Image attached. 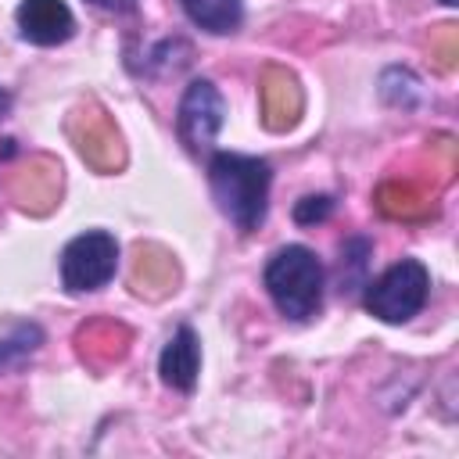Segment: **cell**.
I'll list each match as a JSON object with an SVG mask.
<instances>
[{
	"label": "cell",
	"mask_w": 459,
	"mask_h": 459,
	"mask_svg": "<svg viewBox=\"0 0 459 459\" xmlns=\"http://www.w3.org/2000/svg\"><path fill=\"white\" fill-rule=\"evenodd\" d=\"M269 183H273V169H269L265 158L219 151V154L208 161V186H212V197H215L219 212H222L240 233H251V230H258V226L265 222Z\"/></svg>",
	"instance_id": "cell-1"
},
{
	"label": "cell",
	"mask_w": 459,
	"mask_h": 459,
	"mask_svg": "<svg viewBox=\"0 0 459 459\" xmlns=\"http://www.w3.org/2000/svg\"><path fill=\"white\" fill-rule=\"evenodd\" d=\"M265 290L280 316L287 319H312L323 305V265L312 247L287 244L265 265Z\"/></svg>",
	"instance_id": "cell-2"
},
{
	"label": "cell",
	"mask_w": 459,
	"mask_h": 459,
	"mask_svg": "<svg viewBox=\"0 0 459 459\" xmlns=\"http://www.w3.org/2000/svg\"><path fill=\"white\" fill-rule=\"evenodd\" d=\"M430 294V273L420 258L394 262L380 280L366 283V312L384 323H409Z\"/></svg>",
	"instance_id": "cell-3"
},
{
	"label": "cell",
	"mask_w": 459,
	"mask_h": 459,
	"mask_svg": "<svg viewBox=\"0 0 459 459\" xmlns=\"http://www.w3.org/2000/svg\"><path fill=\"white\" fill-rule=\"evenodd\" d=\"M118 265V240L104 230H86L61 251V280L72 294L100 290Z\"/></svg>",
	"instance_id": "cell-4"
},
{
	"label": "cell",
	"mask_w": 459,
	"mask_h": 459,
	"mask_svg": "<svg viewBox=\"0 0 459 459\" xmlns=\"http://www.w3.org/2000/svg\"><path fill=\"white\" fill-rule=\"evenodd\" d=\"M226 122V104H222V93L215 90V82L208 79H194L179 100V118H176V129H179V140L186 143V151L194 154H204L219 129Z\"/></svg>",
	"instance_id": "cell-5"
},
{
	"label": "cell",
	"mask_w": 459,
	"mask_h": 459,
	"mask_svg": "<svg viewBox=\"0 0 459 459\" xmlns=\"http://www.w3.org/2000/svg\"><path fill=\"white\" fill-rule=\"evenodd\" d=\"M14 22L22 39L32 47H57L75 32V18L65 0H22Z\"/></svg>",
	"instance_id": "cell-6"
},
{
	"label": "cell",
	"mask_w": 459,
	"mask_h": 459,
	"mask_svg": "<svg viewBox=\"0 0 459 459\" xmlns=\"http://www.w3.org/2000/svg\"><path fill=\"white\" fill-rule=\"evenodd\" d=\"M258 100H262V122L273 133L290 129L301 115V86L287 68H265L262 72Z\"/></svg>",
	"instance_id": "cell-7"
},
{
	"label": "cell",
	"mask_w": 459,
	"mask_h": 459,
	"mask_svg": "<svg viewBox=\"0 0 459 459\" xmlns=\"http://www.w3.org/2000/svg\"><path fill=\"white\" fill-rule=\"evenodd\" d=\"M158 373L161 384L176 387V391H194L197 387V373H201V341L190 326H179L172 333V341L161 348L158 359Z\"/></svg>",
	"instance_id": "cell-8"
},
{
	"label": "cell",
	"mask_w": 459,
	"mask_h": 459,
	"mask_svg": "<svg viewBox=\"0 0 459 459\" xmlns=\"http://www.w3.org/2000/svg\"><path fill=\"white\" fill-rule=\"evenodd\" d=\"M79 118L86 122V129H82V133H79V129H72L79 154H82L93 169H100V172L118 169V165H122V143H118V133L111 129V122H108V118H100V115H79Z\"/></svg>",
	"instance_id": "cell-9"
},
{
	"label": "cell",
	"mask_w": 459,
	"mask_h": 459,
	"mask_svg": "<svg viewBox=\"0 0 459 459\" xmlns=\"http://www.w3.org/2000/svg\"><path fill=\"white\" fill-rule=\"evenodd\" d=\"M57 190H61V169L54 161H47V158H36L32 169L22 172L18 183H14L18 201L25 208H32V212H47L50 201L57 197Z\"/></svg>",
	"instance_id": "cell-10"
},
{
	"label": "cell",
	"mask_w": 459,
	"mask_h": 459,
	"mask_svg": "<svg viewBox=\"0 0 459 459\" xmlns=\"http://www.w3.org/2000/svg\"><path fill=\"white\" fill-rule=\"evenodd\" d=\"M179 4H183L186 18L212 36L237 32L244 22V0H179Z\"/></svg>",
	"instance_id": "cell-11"
},
{
	"label": "cell",
	"mask_w": 459,
	"mask_h": 459,
	"mask_svg": "<svg viewBox=\"0 0 459 459\" xmlns=\"http://www.w3.org/2000/svg\"><path fill=\"white\" fill-rule=\"evenodd\" d=\"M133 283H136L140 294L147 290V294L158 298L169 287H176V262L158 247H140L136 251V265H133Z\"/></svg>",
	"instance_id": "cell-12"
},
{
	"label": "cell",
	"mask_w": 459,
	"mask_h": 459,
	"mask_svg": "<svg viewBox=\"0 0 459 459\" xmlns=\"http://www.w3.org/2000/svg\"><path fill=\"white\" fill-rule=\"evenodd\" d=\"M43 344V330L36 323H11L7 330H0V373L22 366L36 348Z\"/></svg>",
	"instance_id": "cell-13"
},
{
	"label": "cell",
	"mask_w": 459,
	"mask_h": 459,
	"mask_svg": "<svg viewBox=\"0 0 459 459\" xmlns=\"http://www.w3.org/2000/svg\"><path fill=\"white\" fill-rule=\"evenodd\" d=\"M126 341H129V333H126V326H118V323H90V326L79 330V351H82V359H90L97 348L104 351L108 362H111V359H122Z\"/></svg>",
	"instance_id": "cell-14"
},
{
	"label": "cell",
	"mask_w": 459,
	"mask_h": 459,
	"mask_svg": "<svg viewBox=\"0 0 459 459\" xmlns=\"http://www.w3.org/2000/svg\"><path fill=\"white\" fill-rule=\"evenodd\" d=\"M369 240L366 237H351V240H344V247H341V290L348 294V290H355V287H362V280H366V265H369Z\"/></svg>",
	"instance_id": "cell-15"
},
{
	"label": "cell",
	"mask_w": 459,
	"mask_h": 459,
	"mask_svg": "<svg viewBox=\"0 0 459 459\" xmlns=\"http://www.w3.org/2000/svg\"><path fill=\"white\" fill-rule=\"evenodd\" d=\"M330 212H333V197H330V194H312V197H301V201L294 204V219H298L301 226L323 222V219H330Z\"/></svg>",
	"instance_id": "cell-16"
},
{
	"label": "cell",
	"mask_w": 459,
	"mask_h": 459,
	"mask_svg": "<svg viewBox=\"0 0 459 459\" xmlns=\"http://www.w3.org/2000/svg\"><path fill=\"white\" fill-rule=\"evenodd\" d=\"M90 4L100 7V11H115V14H126V11L136 7V0H90Z\"/></svg>",
	"instance_id": "cell-17"
},
{
	"label": "cell",
	"mask_w": 459,
	"mask_h": 459,
	"mask_svg": "<svg viewBox=\"0 0 459 459\" xmlns=\"http://www.w3.org/2000/svg\"><path fill=\"white\" fill-rule=\"evenodd\" d=\"M7 108H11V93H7L4 86H0V118L7 115Z\"/></svg>",
	"instance_id": "cell-18"
},
{
	"label": "cell",
	"mask_w": 459,
	"mask_h": 459,
	"mask_svg": "<svg viewBox=\"0 0 459 459\" xmlns=\"http://www.w3.org/2000/svg\"><path fill=\"white\" fill-rule=\"evenodd\" d=\"M441 4H455V0H441Z\"/></svg>",
	"instance_id": "cell-19"
}]
</instances>
